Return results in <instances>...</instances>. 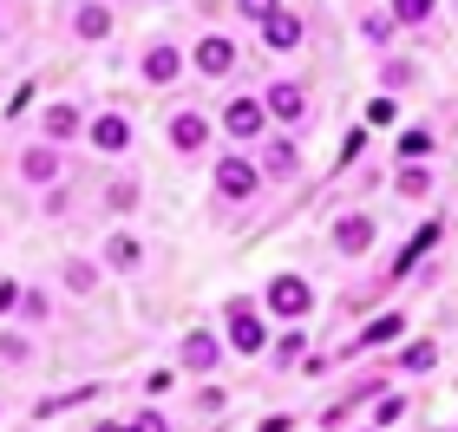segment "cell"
<instances>
[{"mask_svg": "<svg viewBox=\"0 0 458 432\" xmlns=\"http://www.w3.org/2000/svg\"><path fill=\"white\" fill-rule=\"evenodd\" d=\"M256 183H262V171H256L242 151L216 157V197H223V203H249V197H256Z\"/></svg>", "mask_w": 458, "mask_h": 432, "instance_id": "cell-1", "label": "cell"}, {"mask_svg": "<svg viewBox=\"0 0 458 432\" xmlns=\"http://www.w3.org/2000/svg\"><path fill=\"white\" fill-rule=\"evenodd\" d=\"M268 308H276L282 321H301L308 308H315V288H308L301 275H276L268 282Z\"/></svg>", "mask_w": 458, "mask_h": 432, "instance_id": "cell-2", "label": "cell"}, {"mask_svg": "<svg viewBox=\"0 0 458 432\" xmlns=\"http://www.w3.org/2000/svg\"><path fill=\"white\" fill-rule=\"evenodd\" d=\"M229 347H236V354H256V347H262V315H256V301H229Z\"/></svg>", "mask_w": 458, "mask_h": 432, "instance_id": "cell-3", "label": "cell"}, {"mask_svg": "<svg viewBox=\"0 0 458 432\" xmlns=\"http://www.w3.org/2000/svg\"><path fill=\"white\" fill-rule=\"evenodd\" d=\"M268 125V106H262V98H229V106H223V131L229 138H256Z\"/></svg>", "mask_w": 458, "mask_h": 432, "instance_id": "cell-4", "label": "cell"}, {"mask_svg": "<svg viewBox=\"0 0 458 432\" xmlns=\"http://www.w3.org/2000/svg\"><path fill=\"white\" fill-rule=\"evenodd\" d=\"M301 13H288V7H276V13H262V39H268V53H295L301 47Z\"/></svg>", "mask_w": 458, "mask_h": 432, "instance_id": "cell-5", "label": "cell"}, {"mask_svg": "<svg viewBox=\"0 0 458 432\" xmlns=\"http://www.w3.org/2000/svg\"><path fill=\"white\" fill-rule=\"evenodd\" d=\"M191 59H197V72H210V79H223V72H236V39H223V33H203Z\"/></svg>", "mask_w": 458, "mask_h": 432, "instance_id": "cell-6", "label": "cell"}, {"mask_svg": "<svg viewBox=\"0 0 458 432\" xmlns=\"http://www.w3.org/2000/svg\"><path fill=\"white\" fill-rule=\"evenodd\" d=\"M262 106H268V118H282V125H301L308 118V92L301 86H268Z\"/></svg>", "mask_w": 458, "mask_h": 432, "instance_id": "cell-7", "label": "cell"}, {"mask_svg": "<svg viewBox=\"0 0 458 432\" xmlns=\"http://www.w3.org/2000/svg\"><path fill=\"white\" fill-rule=\"evenodd\" d=\"M171 144H177L183 157L203 151V144H210V118H203V112H177V118H171Z\"/></svg>", "mask_w": 458, "mask_h": 432, "instance_id": "cell-8", "label": "cell"}, {"mask_svg": "<svg viewBox=\"0 0 458 432\" xmlns=\"http://www.w3.org/2000/svg\"><path fill=\"white\" fill-rule=\"evenodd\" d=\"M92 151H106V157H118V151H131V125H124L118 112H106V118H92Z\"/></svg>", "mask_w": 458, "mask_h": 432, "instance_id": "cell-9", "label": "cell"}, {"mask_svg": "<svg viewBox=\"0 0 458 432\" xmlns=\"http://www.w3.org/2000/svg\"><path fill=\"white\" fill-rule=\"evenodd\" d=\"M335 250L341 256H367L373 250V216H341L335 223Z\"/></svg>", "mask_w": 458, "mask_h": 432, "instance_id": "cell-10", "label": "cell"}, {"mask_svg": "<svg viewBox=\"0 0 458 432\" xmlns=\"http://www.w3.org/2000/svg\"><path fill=\"white\" fill-rule=\"evenodd\" d=\"M177 72H183V47H151L144 53V79H151V86H171Z\"/></svg>", "mask_w": 458, "mask_h": 432, "instance_id": "cell-11", "label": "cell"}, {"mask_svg": "<svg viewBox=\"0 0 458 432\" xmlns=\"http://www.w3.org/2000/svg\"><path fill=\"white\" fill-rule=\"evenodd\" d=\"M216 354H223L216 335H183V367H191V374H210Z\"/></svg>", "mask_w": 458, "mask_h": 432, "instance_id": "cell-12", "label": "cell"}, {"mask_svg": "<svg viewBox=\"0 0 458 432\" xmlns=\"http://www.w3.org/2000/svg\"><path fill=\"white\" fill-rule=\"evenodd\" d=\"M72 33H79V39H106V33H112V13L98 7V0H86V7L72 13Z\"/></svg>", "mask_w": 458, "mask_h": 432, "instance_id": "cell-13", "label": "cell"}, {"mask_svg": "<svg viewBox=\"0 0 458 432\" xmlns=\"http://www.w3.org/2000/svg\"><path fill=\"white\" fill-rule=\"evenodd\" d=\"M20 177H27V183H53V177H59V157L47 151V144H39V151L20 157Z\"/></svg>", "mask_w": 458, "mask_h": 432, "instance_id": "cell-14", "label": "cell"}, {"mask_svg": "<svg viewBox=\"0 0 458 432\" xmlns=\"http://www.w3.org/2000/svg\"><path fill=\"white\" fill-rule=\"evenodd\" d=\"M106 262H112V269H124V275H131L138 262H144V250H138L131 236H112V242H106Z\"/></svg>", "mask_w": 458, "mask_h": 432, "instance_id": "cell-15", "label": "cell"}, {"mask_svg": "<svg viewBox=\"0 0 458 432\" xmlns=\"http://www.w3.org/2000/svg\"><path fill=\"white\" fill-rule=\"evenodd\" d=\"M295 171H301V151H295V144H288V138L268 144V177H295Z\"/></svg>", "mask_w": 458, "mask_h": 432, "instance_id": "cell-16", "label": "cell"}, {"mask_svg": "<svg viewBox=\"0 0 458 432\" xmlns=\"http://www.w3.org/2000/svg\"><path fill=\"white\" fill-rule=\"evenodd\" d=\"M432 242H439V223H426V230H420V236H412V242H406V256H400V262H393V275H406V269H412V262H420V256L432 250Z\"/></svg>", "mask_w": 458, "mask_h": 432, "instance_id": "cell-17", "label": "cell"}, {"mask_svg": "<svg viewBox=\"0 0 458 432\" xmlns=\"http://www.w3.org/2000/svg\"><path fill=\"white\" fill-rule=\"evenodd\" d=\"M400 327H406V315H380V321H367V335H360V347H380V341H400Z\"/></svg>", "mask_w": 458, "mask_h": 432, "instance_id": "cell-18", "label": "cell"}, {"mask_svg": "<svg viewBox=\"0 0 458 432\" xmlns=\"http://www.w3.org/2000/svg\"><path fill=\"white\" fill-rule=\"evenodd\" d=\"M79 131V106H47V138H72Z\"/></svg>", "mask_w": 458, "mask_h": 432, "instance_id": "cell-19", "label": "cell"}, {"mask_svg": "<svg viewBox=\"0 0 458 432\" xmlns=\"http://www.w3.org/2000/svg\"><path fill=\"white\" fill-rule=\"evenodd\" d=\"M432 7H439V0H393V27H420Z\"/></svg>", "mask_w": 458, "mask_h": 432, "instance_id": "cell-20", "label": "cell"}, {"mask_svg": "<svg viewBox=\"0 0 458 432\" xmlns=\"http://www.w3.org/2000/svg\"><path fill=\"white\" fill-rule=\"evenodd\" d=\"M400 191H406V197H426V191H432V177H426V164H420V157H406V171H400Z\"/></svg>", "mask_w": 458, "mask_h": 432, "instance_id": "cell-21", "label": "cell"}, {"mask_svg": "<svg viewBox=\"0 0 458 432\" xmlns=\"http://www.w3.org/2000/svg\"><path fill=\"white\" fill-rule=\"evenodd\" d=\"M432 360H439V347H432V341H420V347H406V354H400V367H406V374H426Z\"/></svg>", "mask_w": 458, "mask_h": 432, "instance_id": "cell-22", "label": "cell"}, {"mask_svg": "<svg viewBox=\"0 0 458 432\" xmlns=\"http://www.w3.org/2000/svg\"><path fill=\"white\" fill-rule=\"evenodd\" d=\"M66 282L79 288V295H92V288H98V269H92V262H72V269H66Z\"/></svg>", "mask_w": 458, "mask_h": 432, "instance_id": "cell-23", "label": "cell"}, {"mask_svg": "<svg viewBox=\"0 0 458 432\" xmlns=\"http://www.w3.org/2000/svg\"><path fill=\"white\" fill-rule=\"evenodd\" d=\"M27 354H33L27 335H7V341H0V360H27Z\"/></svg>", "mask_w": 458, "mask_h": 432, "instance_id": "cell-24", "label": "cell"}, {"mask_svg": "<svg viewBox=\"0 0 458 432\" xmlns=\"http://www.w3.org/2000/svg\"><path fill=\"white\" fill-rule=\"evenodd\" d=\"M426 151H432L426 131H406V138H400V157H426Z\"/></svg>", "mask_w": 458, "mask_h": 432, "instance_id": "cell-25", "label": "cell"}, {"mask_svg": "<svg viewBox=\"0 0 458 432\" xmlns=\"http://www.w3.org/2000/svg\"><path fill=\"white\" fill-rule=\"evenodd\" d=\"M373 419H380V426H400V419H406V400H393V394H386V400H380V413H373Z\"/></svg>", "mask_w": 458, "mask_h": 432, "instance_id": "cell-26", "label": "cell"}, {"mask_svg": "<svg viewBox=\"0 0 458 432\" xmlns=\"http://www.w3.org/2000/svg\"><path fill=\"white\" fill-rule=\"evenodd\" d=\"M112 210H138V183H112Z\"/></svg>", "mask_w": 458, "mask_h": 432, "instance_id": "cell-27", "label": "cell"}, {"mask_svg": "<svg viewBox=\"0 0 458 432\" xmlns=\"http://www.w3.org/2000/svg\"><path fill=\"white\" fill-rule=\"evenodd\" d=\"M236 7H242V20H262V13H276L282 0H236Z\"/></svg>", "mask_w": 458, "mask_h": 432, "instance_id": "cell-28", "label": "cell"}, {"mask_svg": "<svg viewBox=\"0 0 458 432\" xmlns=\"http://www.w3.org/2000/svg\"><path fill=\"white\" fill-rule=\"evenodd\" d=\"M13 301H20V288H13V282H0V315H7Z\"/></svg>", "mask_w": 458, "mask_h": 432, "instance_id": "cell-29", "label": "cell"}]
</instances>
